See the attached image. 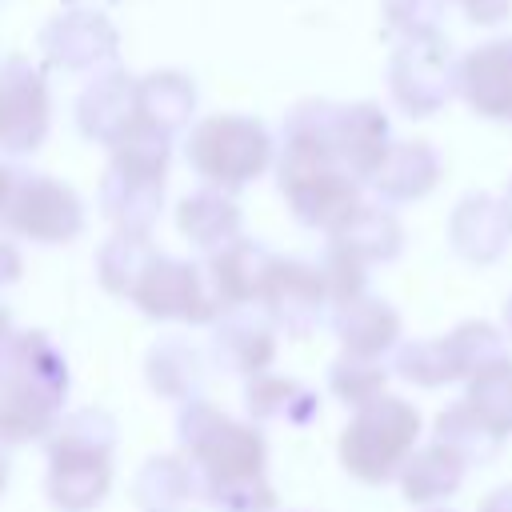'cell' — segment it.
Segmentation results:
<instances>
[{"label":"cell","instance_id":"cell-1","mask_svg":"<svg viewBox=\"0 0 512 512\" xmlns=\"http://www.w3.org/2000/svg\"><path fill=\"white\" fill-rule=\"evenodd\" d=\"M416 436H420L416 408L396 396H376L372 404H364V412L352 420L344 436V464L360 480L380 484L404 468V460L416 448Z\"/></svg>","mask_w":512,"mask_h":512},{"label":"cell","instance_id":"cell-2","mask_svg":"<svg viewBox=\"0 0 512 512\" xmlns=\"http://www.w3.org/2000/svg\"><path fill=\"white\" fill-rule=\"evenodd\" d=\"M392 96L408 116H432L456 96V56L428 32L412 36L392 60Z\"/></svg>","mask_w":512,"mask_h":512},{"label":"cell","instance_id":"cell-3","mask_svg":"<svg viewBox=\"0 0 512 512\" xmlns=\"http://www.w3.org/2000/svg\"><path fill=\"white\" fill-rule=\"evenodd\" d=\"M456 96L476 116L512 124V36L484 40L456 60Z\"/></svg>","mask_w":512,"mask_h":512},{"label":"cell","instance_id":"cell-4","mask_svg":"<svg viewBox=\"0 0 512 512\" xmlns=\"http://www.w3.org/2000/svg\"><path fill=\"white\" fill-rule=\"evenodd\" d=\"M448 236L456 256H464L468 264H492L504 256L508 240H512V224L508 212L500 204V196L492 192H468L448 220Z\"/></svg>","mask_w":512,"mask_h":512},{"label":"cell","instance_id":"cell-5","mask_svg":"<svg viewBox=\"0 0 512 512\" xmlns=\"http://www.w3.org/2000/svg\"><path fill=\"white\" fill-rule=\"evenodd\" d=\"M464 476H468V464L448 448V444H440V440H432L428 448H416L408 460H404V468H400V488H404V496L412 500V504H440V500H448L460 484H464Z\"/></svg>","mask_w":512,"mask_h":512},{"label":"cell","instance_id":"cell-6","mask_svg":"<svg viewBox=\"0 0 512 512\" xmlns=\"http://www.w3.org/2000/svg\"><path fill=\"white\" fill-rule=\"evenodd\" d=\"M440 180V156L432 144L424 140H404L396 148H388V156L376 168V184L388 200H420L436 188Z\"/></svg>","mask_w":512,"mask_h":512},{"label":"cell","instance_id":"cell-7","mask_svg":"<svg viewBox=\"0 0 512 512\" xmlns=\"http://www.w3.org/2000/svg\"><path fill=\"white\" fill-rule=\"evenodd\" d=\"M464 404L504 440L512 436V356L484 364L476 376L464 380Z\"/></svg>","mask_w":512,"mask_h":512},{"label":"cell","instance_id":"cell-8","mask_svg":"<svg viewBox=\"0 0 512 512\" xmlns=\"http://www.w3.org/2000/svg\"><path fill=\"white\" fill-rule=\"evenodd\" d=\"M436 440L448 444L468 468H480V464H488V460L500 452V436H496L464 400L440 412V420H436Z\"/></svg>","mask_w":512,"mask_h":512},{"label":"cell","instance_id":"cell-9","mask_svg":"<svg viewBox=\"0 0 512 512\" xmlns=\"http://www.w3.org/2000/svg\"><path fill=\"white\" fill-rule=\"evenodd\" d=\"M444 344H448L456 380H468V376H476L484 364H492V360L504 356V332H500L496 324H488V320H464V324H456V328L444 336Z\"/></svg>","mask_w":512,"mask_h":512},{"label":"cell","instance_id":"cell-10","mask_svg":"<svg viewBox=\"0 0 512 512\" xmlns=\"http://www.w3.org/2000/svg\"><path fill=\"white\" fill-rule=\"evenodd\" d=\"M344 336H348V344H352L360 356H376V352H384L388 344H396L400 320H396V312H392L388 304H380V300H360V304H352L348 316H344Z\"/></svg>","mask_w":512,"mask_h":512},{"label":"cell","instance_id":"cell-11","mask_svg":"<svg viewBox=\"0 0 512 512\" xmlns=\"http://www.w3.org/2000/svg\"><path fill=\"white\" fill-rule=\"evenodd\" d=\"M396 368L408 380L424 384V388H440V384L456 380V368H452V356H448L444 336L440 340H412V344H404L400 356H396Z\"/></svg>","mask_w":512,"mask_h":512},{"label":"cell","instance_id":"cell-12","mask_svg":"<svg viewBox=\"0 0 512 512\" xmlns=\"http://www.w3.org/2000/svg\"><path fill=\"white\" fill-rule=\"evenodd\" d=\"M444 0H388L392 24H400L408 36H428L440 24Z\"/></svg>","mask_w":512,"mask_h":512},{"label":"cell","instance_id":"cell-13","mask_svg":"<svg viewBox=\"0 0 512 512\" xmlns=\"http://www.w3.org/2000/svg\"><path fill=\"white\" fill-rule=\"evenodd\" d=\"M472 24H500L512 16V0H456Z\"/></svg>","mask_w":512,"mask_h":512},{"label":"cell","instance_id":"cell-14","mask_svg":"<svg viewBox=\"0 0 512 512\" xmlns=\"http://www.w3.org/2000/svg\"><path fill=\"white\" fill-rule=\"evenodd\" d=\"M476 512H512V484L492 488V492L480 500V508H476Z\"/></svg>","mask_w":512,"mask_h":512},{"label":"cell","instance_id":"cell-15","mask_svg":"<svg viewBox=\"0 0 512 512\" xmlns=\"http://www.w3.org/2000/svg\"><path fill=\"white\" fill-rule=\"evenodd\" d=\"M500 204H504V212H508V224H512V180L504 184V196H500Z\"/></svg>","mask_w":512,"mask_h":512},{"label":"cell","instance_id":"cell-16","mask_svg":"<svg viewBox=\"0 0 512 512\" xmlns=\"http://www.w3.org/2000/svg\"><path fill=\"white\" fill-rule=\"evenodd\" d=\"M504 336H512V296L504 300Z\"/></svg>","mask_w":512,"mask_h":512},{"label":"cell","instance_id":"cell-17","mask_svg":"<svg viewBox=\"0 0 512 512\" xmlns=\"http://www.w3.org/2000/svg\"><path fill=\"white\" fill-rule=\"evenodd\" d=\"M428 512H448V508H428Z\"/></svg>","mask_w":512,"mask_h":512}]
</instances>
